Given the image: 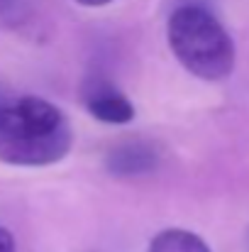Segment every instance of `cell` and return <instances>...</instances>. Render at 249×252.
Listing matches in <instances>:
<instances>
[{"label":"cell","instance_id":"obj_1","mask_svg":"<svg viewBox=\"0 0 249 252\" xmlns=\"http://www.w3.org/2000/svg\"><path fill=\"white\" fill-rule=\"evenodd\" d=\"M74 142L66 115L44 98L15 95L0 120V162L47 167L61 162Z\"/></svg>","mask_w":249,"mask_h":252},{"label":"cell","instance_id":"obj_2","mask_svg":"<svg viewBox=\"0 0 249 252\" xmlns=\"http://www.w3.org/2000/svg\"><path fill=\"white\" fill-rule=\"evenodd\" d=\"M173 57L203 81H222L235 69V42L222 22L203 5L176 7L166 25Z\"/></svg>","mask_w":249,"mask_h":252},{"label":"cell","instance_id":"obj_3","mask_svg":"<svg viewBox=\"0 0 249 252\" xmlns=\"http://www.w3.org/2000/svg\"><path fill=\"white\" fill-rule=\"evenodd\" d=\"M83 105L93 118L110 125H125L135 118L130 98L105 79H90L83 86Z\"/></svg>","mask_w":249,"mask_h":252},{"label":"cell","instance_id":"obj_4","mask_svg":"<svg viewBox=\"0 0 249 252\" xmlns=\"http://www.w3.org/2000/svg\"><path fill=\"white\" fill-rule=\"evenodd\" d=\"M157 167H159V152L152 142L144 140H125L115 145L105 157V169L120 179L144 176L152 174Z\"/></svg>","mask_w":249,"mask_h":252},{"label":"cell","instance_id":"obj_5","mask_svg":"<svg viewBox=\"0 0 249 252\" xmlns=\"http://www.w3.org/2000/svg\"><path fill=\"white\" fill-rule=\"evenodd\" d=\"M149 252H210V248L203 238H198L191 230L168 228L152 240Z\"/></svg>","mask_w":249,"mask_h":252},{"label":"cell","instance_id":"obj_6","mask_svg":"<svg viewBox=\"0 0 249 252\" xmlns=\"http://www.w3.org/2000/svg\"><path fill=\"white\" fill-rule=\"evenodd\" d=\"M15 100V93L10 91V88H5V86H0V120H2V115H5V110L10 108V103Z\"/></svg>","mask_w":249,"mask_h":252},{"label":"cell","instance_id":"obj_7","mask_svg":"<svg viewBox=\"0 0 249 252\" xmlns=\"http://www.w3.org/2000/svg\"><path fill=\"white\" fill-rule=\"evenodd\" d=\"M0 252H15V238L5 228H0Z\"/></svg>","mask_w":249,"mask_h":252},{"label":"cell","instance_id":"obj_8","mask_svg":"<svg viewBox=\"0 0 249 252\" xmlns=\"http://www.w3.org/2000/svg\"><path fill=\"white\" fill-rule=\"evenodd\" d=\"M76 2H81L85 7H100V5H108V2H112V0H76Z\"/></svg>","mask_w":249,"mask_h":252}]
</instances>
